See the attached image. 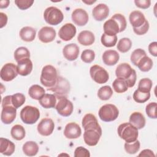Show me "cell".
<instances>
[{
	"mask_svg": "<svg viewBox=\"0 0 157 157\" xmlns=\"http://www.w3.org/2000/svg\"><path fill=\"white\" fill-rule=\"evenodd\" d=\"M12 95L4 97L2 100V111L1 113V120L4 124L12 123L17 116V109L12 103Z\"/></svg>",
	"mask_w": 157,
	"mask_h": 157,
	"instance_id": "cell-1",
	"label": "cell"
},
{
	"mask_svg": "<svg viewBox=\"0 0 157 157\" xmlns=\"http://www.w3.org/2000/svg\"><path fill=\"white\" fill-rule=\"evenodd\" d=\"M119 137L126 142H132L137 139L138 129L129 123H123L119 125L117 129Z\"/></svg>",
	"mask_w": 157,
	"mask_h": 157,
	"instance_id": "cell-2",
	"label": "cell"
},
{
	"mask_svg": "<svg viewBox=\"0 0 157 157\" xmlns=\"http://www.w3.org/2000/svg\"><path fill=\"white\" fill-rule=\"evenodd\" d=\"M57 78V71L54 66L46 65L42 68L40 81L44 86L48 88L53 87L56 83Z\"/></svg>",
	"mask_w": 157,
	"mask_h": 157,
	"instance_id": "cell-3",
	"label": "cell"
},
{
	"mask_svg": "<svg viewBox=\"0 0 157 157\" xmlns=\"http://www.w3.org/2000/svg\"><path fill=\"white\" fill-rule=\"evenodd\" d=\"M98 115L100 119L103 121H113L118 118L119 110L115 105L107 104L102 105L99 109Z\"/></svg>",
	"mask_w": 157,
	"mask_h": 157,
	"instance_id": "cell-4",
	"label": "cell"
},
{
	"mask_svg": "<svg viewBox=\"0 0 157 157\" xmlns=\"http://www.w3.org/2000/svg\"><path fill=\"white\" fill-rule=\"evenodd\" d=\"M40 117L39 109L34 106L26 105L20 111V118L22 121L28 124L35 123Z\"/></svg>",
	"mask_w": 157,
	"mask_h": 157,
	"instance_id": "cell-5",
	"label": "cell"
},
{
	"mask_svg": "<svg viewBox=\"0 0 157 157\" xmlns=\"http://www.w3.org/2000/svg\"><path fill=\"white\" fill-rule=\"evenodd\" d=\"M45 21L49 25H59L64 19V15L60 9L56 7H47L44 12Z\"/></svg>",
	"mask_w": 157,
	"mask_h": 157,
	"instance_id": "cell-6",
	"label": "cell"
},
{
	"mask_svg": "<svg viewBox=\"0 0 157 157\" xmlns=\"http://www.w3.org/2000/svg\"><path fill=\"white\" fill-rule=\"evenodd\" d=\"M57 102L55 109L58 113L63 117L70 116L74 110L73 104L67 99L66 96H56Z\"/></svg>",
	"mask_w": 157,
	"mask_h": 157,
	"instance_id": "cell-7",
	"label": "cell"
},
{
	"mask_svg": "<svg viewBox=\"0 0 157 157\" xmlns=\"http://www.w3.org/2000/svg\"><path fill=\"white\" fill-rule=\"evenodd\" d=\"M90 74L91 78L99 84L106 83L109 78L107 71L102 67L97 64L93 65L90 67Z\"/></svg>",
	"mask_w": 157,
	"mask_h": 157,
	"instance_id": "cell-8",
	"label": "cell"
},
{
	"mask_svg": "<svg viewBox=\"0 0 157 157\" xmlns=\"http://www.w3.org/2000/svg\"><path fill=\"white\" fill-rule=\"evenodd\" d=\"M48 90L55 93L56 96H66L70 90V84L66 78L58 76L55 85L53 87L48 88Z\"/></svg>",
	"mask_w": 157,
	"mask_h": 157,
	"instance_id": "cell-9",
	"label": "cell"
},
{
	"mask_svg": "<svg viewBox=\"0 0 157 157\" xmlns=\"http://www.w3.org/2000/svg\"><path fill=\"white\" fill-rule=\"evenodd\" d=\"M17 66L12 63L5 64L1 69V78L5 82H10L17 77L18 75Z\"/></svg>",
	"mask_w": 157,
	"mask_h": 157,
	"instance_id": "cell-10",
	"label": "cell"
},
{
	"mask_svg": "<svg viewBox=\"0 0 157 157\" xmlns=\"http://www.w3.org/2000/svg\"><path fill=\"white\" fill-rule=\"evenodd\" d=\"M84 131L83 140L85 144L89 146L96 145L102 135V131L96 129H88Z\"/></svg>",
	"mask_w": 157,
	"mask_h": 157,
	"instance_id": "cell-11",
	"label": "cell"
},
{
	"mask_svg": "<svg viewBox=\"0 0 157 157\" xmlns=\"http://www.w3.org/2000/svg\"><path fill=\"white\" fill-rule=\"evenodd\" d=\"M136 72V71L133 69L128 63H126L120 64L118 65L115 70V75L117 77L123 78L126 82Z\"/></svg>",
	"mask_w": 157,
	"mask_h": 157,
	"instance_id": "cell-12",
	"label": "cell"
},
{
	"mask_svg": "<svg viewBox=\"0 0 157 157\" xmlns=\"http://www.w3.org/2000/svg\"><path fill=\"white\" fill-rule=\"evenodd\" d=\"M55 128L53 121L48 118H44L41 120L37 125V131L43 136H48L52 134Z\"/></svg>",
	"mask_w": 157,
	"mask_h": 157,
	"instance_id": "cell-13",
	"label": "cell"
},
{
	"mask_svg": "<svg viewBox=\"0 0 157 157\" xmlns=\"http://www.w3.org/2000/svg\"><path fill=\"white\" fill-rule=\"evenodd\" d=\"M76 32V28L72 23H66L59 29L58 36L63 40L69 41L75 36Z\"/></svg>",
	"mask_w": 157,
	"mask_h": 157,
	"instance_id": "cell-14",
	"label": "cell"
},
{
	"mask_svg": "<svg viewBox=\"0 0 157 157\" xmlns=\"http://www.w3.org/2000/svg\"><path fill=\"white\" fill-rule=\"evenodd\" d=\"M73 22L80 26H85L88 21V15L87 12L83 9L78 8L74 10L71 15Z\"/></svg>",
	"mask_w": 157,
	"mask_h": 157,
	"instance_id": "cell-15",
	"label": "cell"
},
{
	"mask_svg": "<svg viewBox=\"0 0 157 157\" xmlns=\"http://www.w3.org/2000/svg\"><path fill=\"white\" fill-rule=\"evenodd\" d=\"M56 31L50 26L42 27L38 33V38L43 43H49L55 40Z\"/></svg>",
	"mask_w": 157,
	"mask_h": 157,
	"instance_id": "cell-16",
	"label": "cell"
},
{
	"mask_svg": "<svg viewBox=\"0 0 157 157\" xmlns=\"http://www.w3.org/2000/svg\"><path fill=\"white\" fill-rule=\"evenodd\" d=\"M82 134V130L80 126L74 122L67 123L64 130V136L69 139L78 138Z\"/></svg>",
	"mask_w": 157,
	"mask_h": 157,
	"instance_id": "cell-17",
	"label": "cell"
},
{
	"mask_svg": "<svg viewBox=\"0 0 157 157\" xmlns=\"http://www.w3.org/2000/svg\"><path fill=\"white\" fill-rule=\"evenodd\" d=\"M82 124L84 130L96 129L99 131H102L101 127L98 123L96 117L92 113H87L83 117Z\"/></svg>",
	"mask_w": 157,
	"mask_h": 157,
	"instance_id": "cell-18",
	"label": "cell"
},
{
	"mask_svg": "<svg viewBox=\"0 0 157 157\" xmlns=\"http://www.w3.org/2000/svg\"><path fill=\"white\" fill-rule=\"evenodd\" d=\"M64 57L68 61L75 60L79 54V47L74 43H71L65 45L63 49Z\"/></svg>",
	"mask_w": 157,
	"mask_h": 157,
	"instance_id": "cell-19",
	"label": "cell"
},
{
	"mask_svg": "<svg viewBox=\"0 0 157 157\" xmlns=\"http://www.w3.org/2000/svg\"><path fill=\"white\" fill-rule=\"evenodd\" d=\"M109 9L105 4H99L95 6L92 10L93 18L96 21H102L105 20L109 15Z\"/></svg>",
	"mask_w": 157,
	"mask_h": 157,
	"instance_id": "cell-20",
	"label": "cell"
},
{
	"mask_svg": "<svg viewBox=\"0 0 157 157\" xmlns=\"http://www.w3.org/2000/svg\"><path fill=\"white\" fill-rule=\"evenodd\" d=\"M129 20L133 28H140L147 20L144 15L139 10H134L131 12Z\"/></svg>",
	"mask_w": 157,
	"mask_h": 157,
	"instance_id": "cell-21",
	"label": "cell"
},
{
	"mask_svg": "<svg viewBox=\"0 0 157 157\" xmlns=\"http://www.w3.org/2000/svg\"><path fill=\"white\" fill-rule=\"evenodd\" d=\"M17 69L18 74L22 76H26L33 70V63L29 58L22 59L17 63Z\"/></svg>",
	"mask_w": 157,
	"mask_h": 157,
	"instance_id": "cell-22",
	"label": "cell"
},
{
	"mask_svg": "<svg viewBox=\"0 0 157 157\" xmlns=\"http://www.w3.org/2000/svg\"><path fill=\"white\" fill-rule=\"evenodd\" d=\"M103 63L107 66H113L116 64L120 59L118 53L113 50H108L102 54Z\"/></svg>",
	"mask_w": 157,
	"mask_h": 157,
	"instance_id": "cell-23",
	"label": "cell"
},
{
	"mask_svg": "<svg viewBox=\"0 0 157 157\" xmlns=\"http://www.w3.org/2000/svg\"><path fill=\"white\" fill-rule=\"evenodd\" d=\"M77 40L80 44L84 46H88L92 45L94 42L95 37L91 31L84 30L78 34Z\"/></svg>",
	"mask_w": 157,
	"mask_h": 157,
	"instance_id": "cell-24",
	"label": "cell"
},
{
	"mask_svg": "<svg viewBox=\"0 0 157 157\" xmlns=\"http://www.w3.org/2000/svg\"><path fill=\"white\" fill-rule=\"evenodd\" d=\"M15 145L10 140L0 138V153L6 156H10L15 151Z\"/></svg>",
	"mask_w": 157,
	"mask_h": 157,
	"instance_id": "cell-25",
	"label": "cell"
},
{
	"mask_svg": "<svg viewBox=\"0 0 157 157\" xmlns=\"http://www.w3.org/2000/svg\"><path fill=\"white\" fill-rule=\"evenodd\" d=\"M104 33L108 36H115L120 33V27L117 22L113 19L107 20L103 25Z\"/></svg>",
	"mask_w": 157,
	"mask_h": 157,
	"instance_id": "cell-26",
	"label": "cell"
},
{
	"mask_svg": "<svg viewBox=\"0 0 157 157\" xmlns=\"http://www.w3.org/2000/svg\"><path fill=\"white\" fill-rule=\"evenodd\" d=\"M129 122L137 129H140L145 126L146 121L142 113L139 112H134L130 115Z\"/></svg>",
	"mask_w": 157,
	"mask_h": 157,
	"instance_id": "cell-27",
	"label": "cell"
},
{
	"mask_svg": "<svg viewBox=\"0 0 157 157\" xmlns=\"http://www.w3.org/2000/svg\"><path fill=\"white\" fill-rule=\"evenodd\" d=\"M56 102V97L53 94H45L39 100V104L45 109L55 108Z\"/></svg>",
	"mask_w": 157,
	"mask_h": 157,
	"instance_id": "cell-28",
	"label": "cell"
},
{
	"mask_svg": "<svg viewBox=\"0 0 157 157\" xmlns=\"http://www.w3.org/2000/svg\"><path fill=\"white\" fill-rule=\"evenodd\" d=\"M19 34L20 38L23 41L31 42L36 37V31L31 26H25L20 29Z\"/></svg>",
	"mask_w": 157,
	"mask_h": 157,
	"instance_id": "cell-29",
	"label": "cell"
},
{
	"mask_svg": "<svg viewBox=\"0 0 157 157\" xmlns=\"http://www.w3.org/2000/svg\"><path fill=\"white\" fill-rule=\"evenodd\" d=\"M22 150L26 156H34L38 153L39 146L34 141H27L23 144Z\"/></svg>",
	"mask_w": 157,
	"mask_h": 157,
	"instance_id": "cell-30",
	"label": "cell"
},
{
	"mask_svg": "<svg viewBox=\"0 0 157 157\" xmlns=\"http://www.w3.org/2000/svg\"><path fill=\"white\" fill-rule=\"evenodd\" d=\"M45 92L44 88L39 85H33L28 90L29 96L36 100H39L45 94Z\"/></svg>",
	"mask_w": 157,
	"mask_h": 157,
	"instance_id": "cell-31",
	"label": "cell"
},
{
	"mask_svg": "<svg viewBox=\"0 0 157 157\" xmlns=\"http://www.w3.org/2000/svg\"><path fill=\"white\" fill-rule=\"evenodd\" d=\"M10 134L13 139L17 140H21L25 137L26 132L23 126L20 124H15L11 128Z\"/></svg>",
	"mask_w": 157,
	"mask_h": 157,
	"instance_id": "cell-32",
	"label": "cell"
},
{
	"mask_svg": "<svg viewBox=\"0 0 157 157\" xmlns=\"http://www.w3.org/2000/svg\"><path fill=\"white\" fill-rule=\"evenodd\" d=\"M137 66L142 72H148L153 67V61L148 56H144L137 63Z\"/></svg>",
	"mask_w": 157,
	"mask_h": 157,
	"instance_id": "cell-33",
	"label": "cell"
},
{
	"mask_svg": "<svg viewBox=\"0 0 157 157\" xmlns=\"http://www.w3.org/2000/svg\"><path fill=\"white\" fill-rule=\"evenodd\" d=\"M112 86L114 91L118 93H123L126 91L129 88L126 82L120 78H117L113 82Z\"/></svg>",
	"mask_w": 157,
	"mask_h": 157,
	"instance_id": "cell-34",
	"label": "cell"
},
{
	"mask_svg": "<svg viewBox=\"0 0 157 157\" xmlns=\"http://www.w3.org/2000/svg\"><path fill=\"white\" fill-rule=\"evenodd\" d=\"M30 58V52L26 47H20L14 52V58L18 63V61Z\"/></svg>",
	"mask_w": 157,
	"mask_h": 157,
	"instance_id": "cell-35",
	"label": "cell"
},
{
	"mask_svg": "<svg viewBox=\"0 0 157 157\" xmlns=\"http://www.w3.org/2000/svg\"><path fill=\"white\" fill-rule=\"evenodd\" d=\"M113 94V90L110 86L105 85L101 86L98 91V98L102 101L109 100Z\"/></svg>",
	"mask_w": 157,
	"mask_h": 157,
	"instance_id": "cell-36",
	"label": "cell"
},
{
	"mask_svg": "<svg viewBox=\"0 0 157 157\" xmlns=\"http://www.w3.org/2000/svg\"><path fill=\"white\" fill-rule=\"evenodd\" d=\"M132 46V42L130 39L123 37L119 40L118 42L117 48L121 53H126L128 52Z\"/></svg>",
	"mask_w": 157,
	"mask_h": 157,
	"instance_id": "cell-37",
	"label": "cell"
},
{
	"mask_svg": "<svg viewBox=\"0 0 157 157\" xmlns=\"http://www.w3.org/2000/svg\"><path fill=\"white\" fill-rule=\"evenodd\" d=\"M101 42L102 44L106 47H112L115 45L117 42V36H108L103 33L101 36Z\"/></svg>",
	"mask_w": 157,
	"mask_h": 157,
	"instance_id": "cell-38",
	"label": "cell"
},
{
	"mask_svg": "<svg viewBox=\"0 0 157 157\" xmlns=\"http://www.w3.org/2000/svg\"><path fill=\"white\" fill-rule=\"evenodd\" d=\"M153 85L152 81L148 78L141 79L138 84V90L145 93H150Z\"/></svg>",
	"mask_w": 157,
	"mask_h": 157,
	"instance_id": "cell-39",
	"label": "cell"
},
{
	"mask_svg": "<svg viewBox=\"0 0 157 157\" xmlns=\"http://www.w3.org/2000/svg\"><path fill=\"white\" fill-rule=\"evenodd\" d=\"M150 97V93L142 92L137 89L133 93V99L137 103H144Z\"/></svg>",
	"mask_w": 157,
	"mask_h": 157,
	"instance_id": "cell-40",
	"label": "cell"
},
{
	"mask_svg": "<svg viewBox=\"0 0 157 157\" xmlns=\"http://www.w3.org/2000/svg\"><path fill=\"white\" fill-rule=\"evenodd\" d=\"M124 147L126 153L131 155L135 154L140 149V142L137 139L132 142H125Z\"/></svg>",
	"mask_w": 157,
	"mask_h": 157,
	"instance_id": "cell-41",
	"label": "cell"
},
{
	"mask_svg": "<svg viewBox=\"0 0 157 157\" xmlns=\"http://www.w3.org/2000/svg\"><path fill=\"white\" fill-rule=\"evenodd\" d=\"M146 52H145V50H144L143 49L141 48H137L136 50H134L131 55V61L132 63V64L135 66H137V63L139 62V61L144 56H146Z\"/></svg>",
	"mask_w": 157,
	"mask_h": 157,
	"instance_id": "cell-42",
	"label": "cell"
},
{
	"mask_svg": "<svg viewBox=\"0 0 157 157\" xmlns=\"http://www.w3.org/2000/svg\"><path fill=\"white\" fill-rule=\"evenodd\" d=\"M11 100H12V103L13 105L16 109H18L25 103L26 101V98L23 94L17 93L12 95Z\"/></svg>",
	"mask_w": 157,
	"mask_h": 157,
	"instance_id": "cell-43",
	"label": "cell"
},
{
	"mask_svg": "<svg viewBox=\"0 0 157 157\" xmlns=\"http://www.w3.org/2000/svg\"><path fill=\"white\" fill-rule=\"evenodd\" d=\"M111 18L115 20L118 24L120 27V33L124 31L126 28L127 23L124 15L121 13H115L112 17Z\"/></svg>",
	"mask_w": 157,
	"mask_h": 157,
	"instance_id": "cell-44",
	"label": "cell"
},
{
	"mask_svg": "<svg viewBox=\"0 0 157 157\" xmlns=\"http://www.w3.org/2000/svg\"><path fill=\"white\" fill-rule=\"evenodd\" d=\"M94 58L95 53L92 50H85L81 54V59L85 63H91L94 59Z\"/></svg>",
	"mask_w": 157,
	"mask_h": 157,
	"instance_id": "cell-45",
	"label": "cell"
},
{
	"mask_svg": "<svg viewBox=\"0 0 157 157\" xmlns=\"http://www.w3.org/2000/svg\"><path fill=\"white\" fill-rule=\"evenodd\" d=\"M157 104L155 102H150L148 104L145 108V112L147 116L150 118L156 119L157 118L156 110Z\"/></svg>",
	"mask_w": 157,
	"mask_h": 157,
	"instance_id": "cell-46",
	"label": "cell"
},
{
	"mask_svg": "<svg viewBox=\"0 0 157 157\" xmlns=\"http://www.w3.org/2000/svg\"><path fill=\"white\" fill-rule=\"evenodd\" d=\"M34 3L33 0H15V4L21 10H26L29 8Z\"/></svg>",
	"mask_w": 157,
	"mask_h": 157,
	"instance_id": "cell-47",
	"label": "cell"
},
{
	"mask_svg": "<svg viewBox=\"0 0 157 157\" xmlns=\"http://www.w3.org/2000/svg\"><path fill=\"white\" fill-rule=\"evenodd\" d=\"M74 155L75 157H90V153L86 148L83 147H78L75 148Z\"/></svg>",
	"mask_w": 157,
	"mask_h": 157,
	"instance_id": "cell-48",
	"label": "cell"
},
{
	"mask_svg": "<svg viewBox=\"0 0 157 157\" xmlns=\"http://www.w3.org/2000/svg\"><path fill=\"white\" fill-rule=\"evenodd\" d=\"M149 27H150L149 23L147 20L145 21V23L142 26H140V28H133V31H134V33H136V34H137L139 36H141V35H144L147 33V31H148Z\"/></svg>",
	"mask_w": 157,
	"mask_h": 157,
	"instance_id": "cell-49",
	"label": "cell"
},
{
	"mask_svg": "<svg viewBox=\"0 0 157 157\" xmlns=\"http://www.w3.org/2000/svg\"><path fill=\"white\" fill-rule=\"evenodd\" d=\"M134 3L137 7L146 9L150 6L151 1L150 0H135Z\"/></svg>",
	"mask_w": 157,
	"mask_h": 157,
	"instance_id": "cell-50",
	"label": "cell"
},
{
	"mask_svg": "<svg viewBox=\"0 0 157 157\" xmlns=\"http://www.w3.org/2000/svg\"><path fill=\"white\" fill-rule=\"evenodd\" d=\"M148 51H149V53L153 56L156 57L157 56V42H151L148 45Z\"/></svg>",
	"mask_w": 157,
	"mask_h": 157,
	"instance_id": "cell-51",
	"label": "cell"
},
{
	"mask_svg": "<svg viewBox=\"0 0 157 157\" xmlns=\"http://www.w3.org/2000/svg\"><path fill=\"white\" fill-rule=\"evenodd\" d=\"M7 22V17L6 13L3 12L0 13V28H2L5 26Z\"/></svg>",
	"mask_w": 157,
	"mask_h": 157,
	"instance_id": "cell-52",
	"label": "cell"
},
{
	"mask_svg": "<svg viewBox=\"0 0 157 157\" xmlns=\"http://www.w3.org/2000/svg\"><path fill=\"white\" fill-rule=\"evenodd\" d=\"M139 156H150V157H155V155L153 153V151L149 149H145L142 150L138 155Z\"/></svg>",
	"mask_w": 157,
	"mask_h": 157,
	"instance_id": "cell-53",
	"label": "cell"
},
{
	"mask_svg": "<svg viewBox=\"0 0 157 157\" xmlns=\"http://www.w3.org/2000/svg\"><path fill=\"white\" fill-rule=\"evenodd\" d=\"M10 4V1L9 0H2L0 1V8L4 9L7 8Z\"/></svg>",
	"mask_w": 157,
	"mask_h": 157,
	"instance_id": "cell-54",
	"label": "cell"
},
{
	"mask_svg": "<svg viewBox=\"0 0 157 157\" xmlns=\"http://www.w3.org/2000/svg\"><path fill=\"white\" fill-rule=\"evenodd\" d=\"M83 2L86 4H88V5H91V4L94 3L96 2V1H82Z\"/></svg>",
	"mask_w": 157,
	"mask_h": 157,
	"instance_id": "cell-55",
	"label": "cell"
}]
</instances>
